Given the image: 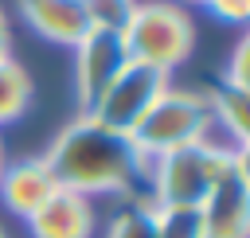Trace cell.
Returning a JSON list of instances; mask_svg holds the SVG:
<instances>
[{
    "instance_id": "cell-1",
    "label": "cell",
    "mask_w": 250,
    "mask_h": 238,
    "mask_svg": "<svg viewBox=\"0 0 250 238\" xmlns=\"http://www.w3.org/2000/svg\"><path fill=\"white\" fill-rule=\"evenodd\" d=\"M47 168L55 172L59 187L98 199V195H133L137 183H145L148 160L137 152L133 137L102 125L94 113H78L43 152Z\"/></svg>"
},
{
    "instance_id": "cell-2",
    "label": "cell",
    "mask_w": 250,
    "mask_h": 238,
    "mask_svg": "<svg viewBox=\"0 0 250 238\" xmlns=\"http://www.w3.org/2000/svg\"><path fill=\"white\" fill-rule=\"evenodd\" d=\"M227 172H230V144L215 140L180 144L148 160L145 195L156 207H199Z\"/></svg>"
},
{
    "instance_id": "cell-3",
    "label": "cell",
    "mask_w": 250,
    "mask_h": 238,
    "mask_svg": "<svg viewBox=\"0 0 250 238\" xmlns=\"http://www.w3.org/2000/svg\"><path fill=\"white\" fill-rule=\"evenodd\" d=\"M215 133V109L211 98L199 90H176L168 86L152 109L141 117V125L133 129V144L145 160L180 148V144H195V140H211Z\"/></svg>"
},
{
    "instance_id": "cell-4",
    "label": "cell",
    "mask_w": 250,
    "mask_h": 238,
    "mask_svg": "<svg viewBox=\"0 0 250 238\" xmlns=\"http://www.w3.org/2000/svg\"><path fill=\"white\" fill-rule=\"evenodd\" d=\"M121 39H125V51L133 62L172 74L191 55L195 27L176 0H137V12L129 20V27L121 31Z\"/></svg>"
},
{
    "instance_id": "cell-5",
    "label": "cell",
    "mask_w": 250,
    "mask_h": 238,
    "mask_svg": "<svg viewBox=\"0 0 250 238\" xmlns=\"http://www.w3.org/2000/svg\"><path fill=\"white\" fill-rule=\"evenodd\" d=\"M168 82H172V74H164V70H156V66H145V62H125L121 66V74L105 86V94L94 101V117L102 121V125H109V129H117V133H125V137H133V129L141 125V117L152 109V101L168 90Z\"/></svg>"
},
{
    "instance_id": "cell-6",
    "label": "cell",
    "mask_w": 250,
    "mask_h": 238,
    "mask_svg": "<svg viewBox=\"0 0 250 238\" xmlns=\"http://www.w3.org/2000/svg\"><path fill=\"white\" fill-rule=\"evenodd\" d=\"M125 62H129L125 39L113 35V31H94L90 27L74 43V94H78L82 113L94 109V101L105 94V86L121 74Z\"/></svg>"
},
{
    "instance_id": "cell-7",
    "label": "cell",
    "mask_w": 250,
    "mask_h": 238,
    "mask_svg": "<svg viewBox=\"0 0 250 238\" xmlns=\"http://www.w3.org/2000/svg\"><path fill=\"white\" fill-rule=\"evenodd\" d=\"M55 191H59V179H55V172L47 168L43 156L12 160V164H4V172H0V203H4V211L20 215V218H31Z\"/></svg>"
},
{
    "instance_id": "cell-8",
    "label": "cell",
    "mask_w": 250,
    "mask_h": 238,
    "mask_svg": "<svg viewBox=\"0 0 250 238\" xmlns=\"http://www.w3.org/2000/svg\"><path fill=\"white\" fill-rule=\"evenodd\" d=\"M27 222L31 238H94V203L59 187Z\"/></svg>"
},
{
    "instance_id": "cell-9",
    "label": "cell",
    "mask_w": 250,
    "mask_h": 238,
    "mask_svg": "<svg viewBox=\"0 0 250 238\" xmlns=\"http://www.w3.org/2000/svg\"><path fill=\"white\" fill-rule=\"evenodd\" d=\"M199 218L207 238H250V191L227 172L199 203Z\"/></svg>"
},
{
    "instance_id": "cell-10",
    "label": "cell",
    "mask_w": 250,
    "mask_h": 238,
    "mask_svg": "<svg viewBox=\"0 0 250 238\" xmlns=\"http://www.w3.org/2000/svg\"><path fill=\"white\" fill-rule=\"evenodd\" d=\"M20 16L35 35H43L47 43H59V47H74L90 31L86 8L70 4V0H20Z\"/></svg>"
},
{
    "instance_id": "cell-11",
    "label": "cell",
    "mask_w": 250,
    "mask_h": 238,
    "mask_svg": "<svg viewBox=\"0 0 250 238\" xmlns=\"http://www.w3.org/2000/svg\"><path fill=\"white\" fill-rule=\"evenodd\" d=\"M207 98H211V109H215V129H223L230 137V148L250 144V94L219 82Z\"/></svg>"
},
{
    "instance_id": "cell-12",
    "label": "cell",
    "mask_w": 250,
    "mask_h": 238,
    "mask_svg": "<svg viewBox=\"0 0 250 238\" xmlns=\"http://www.w3.org/2000/svg\"><path fill=\"white\" fill-rule=\"evenodd\" d=\"M152 215H156V203L148 195H129L113 211V218L105 222V234L102 238H156Z\"/></svg>"
},
{
    "instance_id": "cell-13",
    "label": "cell",
    "mask_w": 250,
    "mask_h": 238,
    "mask_svg": "<svg viewBox=\"0 0 250 238\" xmlns=\"http://www.w3.org/2000/svg\"><path fill=\"white\" fill-rule=\"evenodd\" d=\"M31 105V78L16 59L0 62V125H12Z\"/></svg>"
},
{
    "instance_id": "cell-14",
    "label": "cell",
    "mask_w": 250,
    "mask_h": 238,
    "mask_svg": "<svg viewBox=\"0 0 250 238\" xmlns=\"http://www.w3.org/2000/svg\"><path fill=\"white\" fill-rule=\"evenodd\" d=\"M152 230H156V238H207L199 207H156Z\"/></svg>"
},
{
    "instance_id": "cell-15",
    "label": "cell",
    "mask_w": 250,
    "mask_h": 238,
    "mask_svg": "<svg viewBox=\"0 0 250 238\" xmlns=\"http://www.w3.org/2000/svg\"><path fill=\"white\" fill-rule=\"evenodd\" d=\"M82 8H86V23H90L94 31H113V35H121V31L129 27L133 12H137V0H86Z\"/></svg>"
},
{
    "instance_id": "cell-16",
    "label": "cell",
    "mask_w": 250,
    "mask_h": 238,
    "mask_svg": "<svg viewBox=\"0 0 250 238\" xmlns=\"http://www.w3.org/2000/svg\"><path fill=\"white\" fill-rule=\"evenodd\" d=\"M223 86H234V90H246L250 94V27L238 35L230 59H227V70H223Z\"/></svg>"
},
{
    "instance_id": "cell-17",
    "label": "cell",
    "mask_w": 250,
    "mask_h": 238,
    "mask_svg": "<svg viewBox=\"0 0 250 238\" xmlns=\"http://www.w3.org/2000/svg\"><path fill=\"white\" fill-rule=\"evenodd\" d=\"M207 12H215L227 23H246L250 27V0H207Z\"/></svg>"
},
{
    "instance_id": "cell-18",
    "label": "cell",
    "mask_w": 250,
    "mask_h": 238,
    "mask_svg": "<svg viewBox=\"0 0 250 238\" xmlns=\"http://www.w3.org/2000/svg\"><path fill=\"white\" fill-rule=\"evenodd\" d=\"M230 176L250 191V144H234L230 148Z\"/></svg>"
},
{
    "instance_id": "cell-19",
    "label": "cell",
    "mask_w": 250,
    "mask_h": 238,
    "mask_svg": "<svg viewBox=\"0 0 250 238\" xmlns=\"http://www.w3.org/2000/svg\"><path fill=\"white\" fill-rule=\"evenodd\" d=\"M8 47H12V39H8V20H4V12H0V62H4V59H12V55H8Z\"/></svg>"
},
{
    "instance_id": "cell-20",
    "label": "cell",
    "mask_w": 250,
    "mask_h": 238,
    "mask_svg": "<svg viewBox=\"0 0 250 238\" xmlns=\"http://www.w3.org/2000/svg\"><path fill=\"white\" fill-rule=\"evenodd\" d=\"M176 4H195V8H207V0H176Z\"/></svg>"
},
{
    "instance_id": "cell-21",
    "label": "cell",
    "mask_w": 250,
    "mask_h": 238,
    "mask_svg": "<svg viewBox=\"0 0 250 238\" xmlns=\"http://www.w3.org/2000/svg\"><path fill=\"white\" fill-rule=\"evenodd\" d=\"M0 172H4V148H0Z\"/></svg>"
},
{
    "instance_id": "cell-22",
    "label": "cell",
    "mask_w": 250,
    "mask_h": 238,
    "mask_svg": "<svg viewBox=\"0 0 250 238\" xmlns=\"http://www.w3.org/2000/svg\"><path fill=\"white\" fill-rule=\"evenodd\" d=\"M70 4H86V0H70Z\"/></svg>"
},
{
    "instance_id": "cell-23",
    "label": "cell",
    "mask_w": 250,
    "mask_h": 238,
    "mask_svg": "<svg viewBox=\"0 0 250 238\" xmlns=\"http://www.w3.org/2000/svg\"><path fill=\"white\" fill-rule=\"evenodd\" d=\"M0 238H8V234H4V226H0Z\"/></svg>"
}]
</instances>
